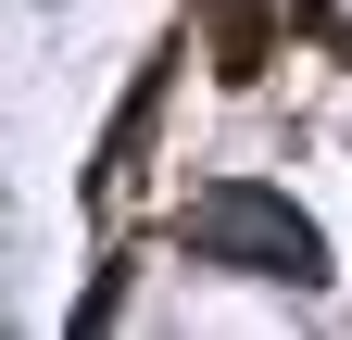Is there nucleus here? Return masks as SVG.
I'll return each mask as SVG.
<instances>
[{
  "label": "nucleus",
  "mask_w": 352,
  "mask_h": 340,
  "mask_svg": "<svg viewBox=\"0 0 352 340\" xmlns=\"http://www.w3.org/2000/svg\"><path fill=\"white\" fill-rule=\"evenodd\" d=\"M189 252H201V265H239V277H289V290L327 277V240L302 227L277 189H252V177H227V189L189 202Z\"/></svg>",
  "instance_id": "obj_1"
},
{
  "label": "nucleus",
  "mask_w": 352,
  "mask_h": 340,
  "mask_svg": "<svg viewBox=\"0 0 352 340\" xmlns=\"http://www.w3.org/2000/svg\"><path fill=\"white\" fill-rule=\"evenodd\" d=\"M164 76H176V51H151V63H139V89L113 101V139H101V164H88V189H113L126 164H139V139H151V114H164Z\"/></svg>",
  "instance_id": "obj_2"
}]
</instances>
